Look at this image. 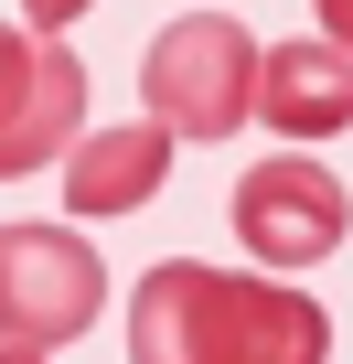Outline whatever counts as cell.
Segmentation results:
<instances>
[{"label": "cell", "mask_w": 353, "mask_h": 364, "mask_svg": "<svg viewBox=\"0 0 353 364\" xmlns=\"http://www.w3.org/2000/svg\"><path fill=\"white\" fill-rule=\"evenodd\" d=\"M321 353H332V321L289 279L161 257L129 300V364H321Z\"/></svg>", "instance_id": "6da1fadb"}, {"label": "cell", "mask_w": 353, "mask_h": 364, "mask_svg": "<svg viewBox=\"0 0 353 364\" xmlns=\"http://www.w3.org/2000/svg\"><path fill=\"white\" fill-rule=\"evenodd\" d=\"M342 225H353L342 171H321V161H300V150L236 171V236H246V257H268V268H310V257L342 247Z\"/></svg>", "instance_id": "5b68a950"}, {"label": "cell", "mask_w": 353, "mask_h": 364, "mask_svg": "<svg viewBox=\"0 0 353 364\" xmlns=\"http://www.w3.org/2000/svg\"><path fill=\"white\" fill-rule=\"evenodd\" d=\"M257 118L289 129V139L353 129V54L342 43H268L257 54Z\"/></svg>", "instance_id": "52a82bcc"}, {"label": "cell", "mask_w": 353, "mask_h": 364, "mask_svg": "<svg viewBox=\"0 0 353 364\" xmlns=\"http://www.w3.org/2000/svg\"><path fill=\"white\" fill-rule=\"evenodd\" d=\"M75 129H86V65L65 54V33L0 22V182L65 161Z\"/></svg>", "instance_id": "277c9868"}, {"label": "cell", "mask_w": 353, "mask_h": 364, "mask_svg": "<svg viewBox=\"0 0 353 364\" xmlns=\"http://www.w3.org/2000/svg\"><path fill=\"white\" fill-rule=\"evenodd\" d=\"M107 300V257L75 225H0V343L54 353L97 321Z\"/></svg>", "instance_id": "3957f363"}, {"label": "cell", "mask_w": 353, "mask_h": 364, "mask_svg": "<svg viewBox=\"0 0 353 364\" xmlns=\"http://www.w3.org/2000/svg\"><path fill=\"white\" fill-rule=\"evenodd\" d=\"M86 11H97V0H22V22H33V33H65V22H86Z\"/></svg>", "instance_id": "ba28073f"}, {"label": "cell", "mask_w": 353, "mask_h": 364, "mask_svg": "<svg viewBox=\"0 0 353 364\" xmlns=\"http://www.w3.org/2000/svg\"><path fill=\"white\" fill-rule=\"evenodd\" d=\"M171 182V129L129 118V129H75L65 139V204L75 215H139Z\"/></svg>", "instance_id": "8992f818"}, {"label": "cell", "mask_w": 353, "mask_h": 364, "mask_svg": "<svg viewBox=\"0 0 353 364\" xmlns=\"http://www.w3.org/2000/svg\"><path fill=\"white\" fill-rule=\"evenodd\" d=\"M139 97L171 139H236L257 118V43L246 22L225 11H183V22H161L150 54H139Z\"/></svg>", "instance_id": "7a4b0ae2"}, {"label": "cell", "mask_w": 353, "mask_h": 364, "mask_svg": "<svg viewBox=\"0 0 353 364\" xmlns=\"http://www.w3.org/2000/svg\"><path fill=\"white\" fill-rule=\"evenodd\" d=\"M0 364H54V353H22V343H0Z\"/></svg>", "instance_id": "30bf717a"}, {"label": "cell", "mask_w": 353, "mask_h": 364, "mask_svg": "<svg viewBox=\"0 0 353 364\" xmlns=\"http://www.w3.org/2000/svg\"><path fill=\"white\" fill-rule=\"evenodd\" d=\"M310 11H321V43H342V54H353V0H310Z\"/></svg>", "instance_id": "9c48e42d"}]
</instances>
